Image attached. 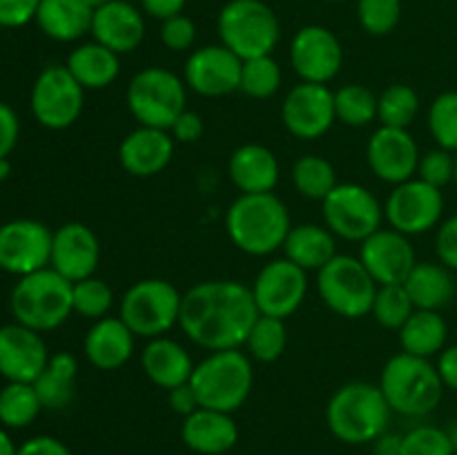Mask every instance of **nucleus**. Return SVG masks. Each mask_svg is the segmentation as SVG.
I'll use <instances>...</instances> for the list:
<instances>
[{"instance_id":"obj_30","label":"nucleus","mask_w":457,"mask_h":455,"mask_svg":"<svg viewBox=\"0 0 457 455\" xmlns=\"http://www.w3.org/2000/svg\"><path fill=\"white\" fill-rule=\"evenodd\" d=\"M65 67L79 80L85 92L87 89H105L119 79L120 56L107 49L105 45L92 40V43H83L71 49Z\"/></svg>"},{"instance_id":"obj_10","label":"nucleus","mask_w":457,"mask_h":455,"mask_svg":"<svg viewBox=\"0 0 457 455\" xmlns=\"http://www.w3.org/2000/svg\"><path fill=\"white\" fill-rule=\"evenodd\" d=\"M378 288L379 285L375 284L360 257L353 254L337 252L317 272V290L321 302L344 319H361L370 315Z\"/></svg>"},{"instance_id":"obj_18","label":"nucleus","mask_w":457,"mask_h":455,"mask_svg":"<svg viewBox=\"0 0 457 455\" xmlns=\"http://www.w3.org/2000/svg\"><path fill=\"white\" fill-rule=\"evenodd\" d=\"M244 61L226 45H205L187 56L183 80L195 94L205 98H221L239 92Z\"/></svg>"},{"instance_id":"obj_28","label":"nucleus","mask_w":457,"mask_h":455,"mask_svg":"<svg viewBox=\"0 0 457 455\" xmlns=\"http://www.w3.org/2000/svg\"><path fill=\"white\" fill-rule=\"evenodd\" d=\"M141 366L154 386L172 391V388L190 382L196 364L192 361L190 352L177 339H170L163 335V337L147 339L141 352Z\"/></svg>"},{"instance_id":"obj_24","label":"nucleus","mask_w":457,"mask_h":455,"mask_svg":"<svg viewBox=\"0 0 457 455\" xmlns=\"http://www.w3.org/2000/svg\"><path fill=\"white\" fill-rule=\"evenodd\" d=\"M94 40L105 45L107 49L120 54H129L138 49L145 38V18L141 9L134 7L128 0H112L103 7L94 9L92 31Z\"/></svg>"},{"instance_id":"obj_14","label":"nucleus","mask_w":457,"mask_h":455,"mask_svg":"<svg viewBox=\"0 0 457 455\" xmlns=\"http://www.w3.org/2000/svg\"><path fill=\"white\" fill-rule=\"evenodd\" d=\"M54 232L36 219H13L0 226V270L25 277L49 268Z\"/></svg>"},{"instance_id":"obj_32","label":"nucleus","mask_w":457,"mask_h":455,"mask_svg":"<svg viewBox=\"0 0 457 455\" xmlns=\"http://www.w3.org/2000/svg\"><path fill=\"white\" fill-rule=\"evenodd\" d=\"M404 288L418 310H437L449 306L455 297V281L445 263L418 261L406 277Z\"/></svg>"},{"instance_id":"obj_58","label":"nucleus","mask_w":457,"mask_h":455,"mask_svg":"<svg viewBox=\"0 0 457 455\" xmlns=\"http://www.w3.org/2000/svg\"><path fill=\"white\" fill-rule=\"evenodd\" d=\"M9 172H12V163H9V159H0V181H4V178L9 177Z\"/></svg>"},{"instance_id":"obj_54","label":"nucleus","mask_w":457,"mask_h":455,"mask_svg":"<svg viewBox=\"0 0 457 455\" xmlns=\"http://www.w3.org/2000/svg\"><path fill=\"white\" fill-rule=\"evenodd\" d=\"M187 0H141V7L147 16L156 18V21H168V18L183 13Z\"/></svg>"},{"instance_id":"obj_25","label":"nucleus","mask_w":457,"mask_h":455,"mask_svg":"<svg viewBox=\"0 0 457 455\" xmlns=\"http://www.w3.org/2000/svg\"><path fill=\"white\" fill-rule=\"evenodd\" d=\"M181 440L192 453L223 455L239 442V426L232 413L212 409H199L183 418Z\"/></svg>"},{"instance_id":"obj_39","label":"nucleus","mask_w":457,"mask_h":455,"mask_svg":"<svg viewBox=\"0 0 457 455\" xmlns=\"http://www.w3.org/2000/svg\"><path fill=\"white\" fill-rule=\"evenodd\" d=\"M420 112V96L411 85L395 83L378 96V120L384 128L409 129Z\"/></svg>"},{"instance_id":"obj_27","label":"nucleus","mask_w":457,"mask_h":455,"mask_svg":"<svg viewBox=\"0 0 457 455\" xmlns=\"http://www.w3.org/2000/svg\"><path fill=\"white\" fill-rule=\"evenodd\" d=\"M228 174L241 194L272 192L279 183V161L275 152L259 143H245L232 152Z\"/></svg>"},{"instance_id":"obj_53","label":"nucleus","mask_w":457,"mask_h":455,"mask_svg":"<svg viewBox=\"0 0 457 455\" xmlns=\"http://www.w3.org/2000/svg\"><path fill=\"white\" fill-rule=\"evenodd\" d=\"M168 404L174 413L183 415V418H187V415L199 409V400H196L195 388L190 386V382L168 391Z\"/></svg>"},{"instance_id":"obj_47","label":"nucleus","mask_w":457,"mask_h":455,"mask_svg":"<svg viewBox=\"0 0 457 455\" xmlns=\"http://www.w3.org/2000/svg\"><path fill=\"white\" fill-rule=\"evenodd\" d=\"M196 40V25L190 16L186 13H177V16L168 18L161 25V43L170 49V52H187L192 49Z\"/></svg>"},{"instance_id":"obj_31","label":"nucleus","mask_w":457,"mask_h":455,"mask_svg":"<svg viewBox=\"0 0 457 455\" xmlns=\"http://www.w3.org/2000/svg\"><path fill=\"white\" fill-rule=\"evenodd\" d=\"M335 254H337V236L326 226H317V223L293 226L284 241V257L306 272H320Z\"/></svg>"},{"instance_id":"obj_55","label":"nucleus","mask_w":457,"mask_h":455,"mask_svg":"<svg viewBox=\"0 0 457 455\" xmlns=\"http://www.w3.org/2000/svg\"><path fill=\"white\" fill-rule=\"evenodd\" d=\"M437 373H440L445 388L457 393V343L455 346L445 348V351L437 355Z\"/></svg>"},{"instance_id":"obj_38","label":"nucleus","mask_w":457,"mask_h":455,"mask_svg":"<svg viewBox=\"0 0 457 455\" xmlns=\"http://www.w3.org/2000/svg\"><path fill=\"white\" fill-rule=\"evenodd\" d=\"M288 343V328H286V319L279 317L259 315L257 321L250 328L248 339L244 346L248 348L250 360H257L262 364H272L279 360Z\"/></svg>"},{"instance_id":"obj_61","label":"nucleus","mask_w":457,"mask_h":455,"mask_svg":"<svg viewBox=\"0 0 457 455\" xmlns=\"http://www.w3.org/2000/svg\"><path fill=\"white\" fill-rule=\"evenodd\" d=\"M455 186H457V152H455Z\"/></svg>"},{"instance_id":"obj_46","label":"nucleus","mask_w":457,"mask_h":455,"mask_svg":"<svg viewBox=\"0 0 457 455\" xmlns=\"http://www.w3.org/2000/svg\"><path fill=\"white\" fill-rule=\"evenodd\" d=\"M415 177L442 190V187L455 181V154L449 150H442V147L427 152V154L420 156Z\"/></svg>"},{"instance_id":"obj_48","label":"nucleus","mask_w":457,"mask_h":455,"mask_svg":"<svg viewBox=\"0 0 457 455\" xmlns=\"http://www.w3.org/2000/svg\"><path fill=\"white\" fill-rule=\"evenodd\" d=\"M40 0H0V27H25L27 22L36 21V12Z\"/></svg>"},{"instance_id":"obj_15","label":"nucleus","mask_w":457,"mask_h":455,"mask_svg":"<svg viewBox=\"0 0 457 455\" xmlns=\"http://www.w3.org/2000/svg\"><path fill=\"white\" fill-rule=\"evenodd\" d=\"M259 315L288 319L302 308L308 293V272L290 259H275L259 270L250 285Z\"/></svg>"},{"instance_id":"obj_41","label":"nucleus","mask_w":457,"mask_h":455,"mask_svg":"<svg viewBox=\"0 0 457 455\" xmlns=\"http://www.w3.org/2000/svg\"><path fill=\"white\" fill-rule=\"evenodd\" d=\"M415 306L411 302L409 293H406L404 284L395 285H379L378 294H375L373 308L370 315L375 317L382 328L388 330H400L406 324L411 315H413Z\"/></svg>"},{"instance_id":"obj_40","label":"nucleus","mask_w":457,"mask_h":455,"mask_svg":"<svg viewBox=\"0 0 457 455\" xmlns=\"http://www.w3.org/2000/svg\"><path fill=\"white\" fill-rule=\"evenodd\" d=\"M281 80H284V74H281V67L275 58H248V61H244V67H241L239 92L262 101V98H270L279 92Z\"/></svg>"},{"instance_id":"obj_33","label":"nucleus","mask_w":457,"mask_h":455,"mask_svg":"<svg viewBox=\"0 0 457 455\" xmlns=\"http://www.w3.org/2000/svg\"><path fill=\"white\" fill-rule=\"evenodd\" d=\"M79 361L71 352L58 351L49 357L47 366L34 382L45 410H62L74 401Z\"/></svg>"},{"instance_id":"obj_45","label":"nucleus","mask_w":457,"mask_h":455,"mask_svg":"<svg viewBox=\"0 0 457 455\" xmlns=\"http://www.w3.org/2000/svg\"><path fill=\"white\" fill-rule=\"evenodd\" d=\"M402 455H455V449L446 428L422 424L402 435Z\"/></svg>"},{"instance_id":"obj_4","label":"nucleus","mask_w":457,"mask_h":455,"mask_svg":"<svg viewBox=\"0 0 457 455\" xmlns=\"http://www.w3.org/2000/svg\"><path fill=\"white\" fill-rule=\"evenodd\" d=\"M378 386L382 388L393 413L406 418H424L433 413L445 395V382L437 366L427 357H415L404 351L384 364Z\"/></svg>"},{"instance_id":"obj_19","label":"nucleus","mask_w":457,"mask_h":455,"mask_svg":"<svg viewBox=\"0 0 457 455\" xmlns=\"http://www.w3.org/2000/svg\"><path fill=\"white\" fill-rule=\"evenodd\" d=\"M420 156H422L420 147L409 129L379 125L366 145L369 168L379 181L391 183V186H400L415 177Z\"/></svg>"},{"instance_id":"obj_8","label":"nucleus","mask_w":457,"mask_h":455,"mask_svg":"<svg viewBox=\"0 0 457 455\" xmlns=\"http://www.w3.org/2000/svg\"><path fill=\"white\" fill-rule=\"evenodd\" d=\"M125 98L138 125L170 129L186 112L187 85L165 67H145L129 80Z\"/></svg>"},{"instance_id":"obj_21","label":"nucleus","mask_w":457,"mask_h":455,"mask_svg":"<svg viewBox=\"0 0 457 455\" xmlns=\"http://www.w3.org/2000/svg\"><path fill=\"white\" fill-rule=\"evenodd\" d=\"M49 351L40 333L27 326H0V375L7 382L34 384L49 361Z\"/></svg>"},{"instance_id":"obj_6","label":"nucleus","mask_w":457,"mask_h":455,"mask_svg":"<svg viewBox=\"0 0 457 455\" xmlns=\"http://www.w3.org/2000/svg\"><path fill=\"white\" fill-rule=\"evenodd\" d=\"M9 308L18 324L36 333L56 330L74 312L71 281L58 275L52 266L18 277L9 297Z\"/></svg>"},{"instance_id":"obj_42","label":"nucleus","mask_w":457,"mask_h":455,"mask_svg":"<svg viewBox=\"0 0 457 455\" xmlns=\"http://www.w3.org/2000/svg\"><path fill=\"white\" fill-rule=\"evenodd\" d=\"M71 303H74L76 315L96 321L107 317L112 303H114V293L107 281L98 279V277H87V279L71 284Z\"/></svg>"},{"instance_id":"obj_49","label":"nucleus","mask_w":457,"mask_h":455,"mask_svg":"<svg viewBox=\"0 0 457 455\" xmlns=\"http://www.w3.org/2000/svg\"><path fill=\"white\" fill-rule=\"evenodd\" d=\"M436 252L440 263H445L449 270L457 272V214L437 226Z\"/></svg>"},{"instance_id":"obj_35","label":"nucleus","mask_w":457,"mask_h":455,"mask_svg":"<svg viewBox=\"0 0 457 455\" xmlns=\"http://www.w3.org/2000/svg\"><path fill=\"white\" fill-rule=\"evenodd\" d=\"M290 177H293L295 190L312 201H324L339 183L333 163L317 154H306L295 161Z\"/></svg>"},{"instance_id":"obj_44","label":"nucleus","mask_w":457,"mask_h":455,"mask_svg":"<svg viewBox=\"0 0 457 455\" xmlns=\"http://www.w3.org/2000/svg\"><path fill=\"white\" fill-rule=\"evenodd\" d=\"M357 18L366 34L386 36L402 18V0H357Z\"/></svg>"},{"instance_id":"obj_1","label":"nucleus","mask_w":457,"mask_h":455,"mask_svg":"<svg viewBox=\"0 0 457 455\" xmlns=\"http://www.w3.org/2000/svg\"><path fill=\"white\" fill-rule=\"evenodd\" d=\"M259 310L253 290L237 279L201 281L183 293L179 326L205 351L241 348Z\"/></svg>"},{"instance_id":"obj_60","label":"nucleus","mask_w":457,"mask_h":455,"mask_svg":"<svg viewBox=\"0 0 457 455\" xmlns=\"http://www.w3.org/2000/svg\"><path fill=\"white\" fill-rule=\"evenodd\" d=\"M85 3H87L92 9H98V7H103V4L112 3V0H85Z\"/></svg>"},{"instance_id":"obj_22","label":"nucleus","mask_w":457,"mask_h":455,"mask_svg":"<svg viewBox=\"0 0 457 455\" xmlns=\"http://www.w3.org/2000/svg\"><path fill=\"white\" fill-rule=\"evenodd\" d=\"M98 261H101V244L92 228L80 221H70L54 230L49 266L58 275L74 284L94 277Z\"/></svg>"},{"instance_id":"obj_13","label":"nucleus","mask_w":457,"mask_h":455,"mask_svg":"<svg viewBox=\"0 0 457 455\" xmlns=\"http://www.w3.org/2000/svg\"><path fill=\"white\" fill-rule=\"evenodd\" d=\"M445 214V194L440 187L428 186L422 178L413 177L409 181L393 186L386 203L384 219L388 228L406 236L424 235L440 226Z\"/></svg>"},{"instance_id":"obj_2","label":"nucleus","mask_w":457,"mask_h":455,"mask_svg":"<svg viewBox=\"0 0 457 455\" xmlns=\"http://www.w3.org/2000/svg\"><path fill=\"white\" fill-rule=\"evenodd\" d=\"M290 212L275 192L239 194L226 212V232L232 244L245 254L266 257L284 248Z\"/></svg>"},{"instance_id":"obj_20","label":"nucleus","mask_w":457,"mask_h":455,"mask_svg":"<svg viewBox=\"0 0 457 455\" xmlns=\"http://www.w3.org/2000/svg\"><path fill=\"white\" fill-rule=\"evenodd\" d=\"M357 257L378 285L404 284L418 263L409 236L393 228H379L369 239L361 241Z\"/></svg>"},{"instance_id":"obj_37","label":"nucleus","mask_w":457,"mask_h":455,"mask_svg":"<svg viewBox=\"0 0 457 455\" xmlns=\"http://www.w3.org/2000/svg\"><path fill=\"white\" fill-rule=\"evenodd\" d=\"M335 116L348 128H366L378 119V94L361 83H348L335 92Z\"/></svg>"},{"instance_id":"obj_23","label":"nucleus","mask_w":457,"mask_h":455,"mask_svg":"<svg viewBox=\"0 0 457 455\" xmlns=\"http://www.w3.org/2000/svg\"><path fill=\"white\" fill-rule=\"evenodd\" d=\"M177 141L168 129L138 125L119 145V161L132 177L150 178L163 172L174 156Z\"/></svg>"},{"instance_id":"obj_7","label":"nucleus","mask_w":457,"mask_h":455,"mask_svg":"<svg viewBox=\"0 0 457 455\" xmlns=\"http://www.w3.org/2000/svg\"><path fill=\"white\" fill-rule=\"evenodd\" d=\"M219 38L241 61L272 56L279 45V18L263 0H230L223 4L217 21Z\"/></svg>"},{"instance_id":"obj_12","label":"nucleus","mask_w":457,"mask_h":455,"mask_svg":"<svg viewBox=\"0 0 457 455\" xmlns=\"http://www.w3.org/2000/svg\"><path fill=\"white\" fill-rule=\"evenodd\" d=\"M29 103L31 114L43 128L67 129L83 112L85 89L65 65H49L34 80Z\"/></svg>"},{"instance_id":"obj_16","label":"nucleus","mask_w":457,"mask_h":455,"mask_svg":"<svg viewBox=\"0 0 457 455\" xmlns=\"http://www.w3.org/2000/svg\"><path fill=\"white\" fill-rule=\"evenodd\" d=\"M281 120L295 138L315 141L324 136L337 120L335 92L328 85L302 80L286 94L284 105H281Z\"/></svg>"},{"instance_id":"obj_59","label":"nucleus","mask_w":457,"mask_h":455,"mask_svg":"<svg viewBox=\"0 0 457 455\" xmlns=\"http://www.w3.org/2000/svg\"><path fill=\"white\" fill-rule=\"evenodd\" d=\"M446 433H449L451 444H453V449H455V453H457V422H453V426H451V428H446Z\"/></svg>"},{"instance_id":"obj_9","label":"nucleus","mask_w":457,"mask_h":455,"mask_svg":"<svg viewBox=\"0 0 457 455\" xmlns=\"http://www.w3.org/2000/svg\"><path fill=\"white\" fill-rule=\"evenodd\" d=\"M183 294L168 279H141L125 290L119 317L137 337L154 339L179 324Z\"/></svg>"},{"instance_id":"obj_57","label":"nucleus","mask_w":457,"mask_h":455,"mask_svg":"<svg viewBox=\"0 0 457 455\" xmlns=\"http://www.w3.org/2000/svg\"><path fill=\"white\" fill-rule=\"evenodd\" d=\"M18 453V446L13 444L12 435L0 426V455H16Z\"/></svg>"},{"instance_id":"obj_62","label":"nucleus","mask_w":457,"mask_h":455,"mask_svg":"<svg viewBox=\"0 0 457 455\" xmlns=\"http://www.w3.org/2000/svg\"><path fill=\"white\" fill-rule=\"evenodd\" d=\"M330 3H346V0H330Z\"/></svg>"},{"instance_id":"obj_51","label":"nucleus","mask_w":457,"mask_h":455,"mask_svg":"<svg viewBox=\"0 0 457 455\" xmlns=\"http://www.w3.org/2000/svg\"><path fill=\"white\" fill-rule=\"evenodd\" d=\"M168 132L172 134L174 141L186 143L187 145V143L201 141V136H204L205 132V125H204V119H201V114L186 110L177 120H174V125L168 129Z\"/></svg>"},{"instance_id":"obj_5","label":"nucleus","mask_w":457,"mask_h":455,"mask_svg":"<svg viewBox=\"0 0 457 455\" xmlns=\"http://www.w3.org/2000/svg\"><path fill=\"white\" fill-rule=\"evenodd\" d=\"M253 382V361L241 348L212 351L195 366L190 377L199 406L223 413H235L248 401Z\"/></svg>"},{"instance_id":"obj_3","label":"nucleus","mask_w":457,"mask_h":455,"mask_svg":"<svg viewBox=\"0 0 457 455\" xmlns=\"http://www.w3.org/2000/svg\"><path fill=\"white\" fill-rule=\"evenodd\" d=\"M391 406L382 388L370 382H348L326 404L328 431L344 444H373L391 424Z\"/></svg>"},{"instance_id":"obj_17","label":"nucleus","mask_w":457,"mask_h":455,"mask_svg":"<svg viewBox=\"0 0 457 455\" xmlns=\"http://www.w3.org/2000/svg\"><path fill=\"white\" fill-rule=\"evenodd\" d=\"M342 62V43L328 27L306 25L290 40V65L303 83L328 85L339 74Z\"/></svg>"},{"instance_id":"obj_52","label":"nucleus","mask_w":457,"mask_h":455,"mask_svg":"<svg viewBox=\"0 0 457 455\" xmlns=\"http://www.w3.org/2000/svg\"><path fill=\"white\" fill-rule=\"evenodd\" d=\"M16 455H74L70 446L62 444L61 440L52 435H36L29 437L25 444L18 446Z\"/></svg>"},{"instance_id":"obj_29","label":"nucleus","mask_w":457,"mask_h":455,"mask_svg":"<svg viewBox=\"0 0 457 455\" xmlns=\"http://www.w3.org/2000/svg\"><path fill=\"white\" fill-rule=\"evenodd\" d=\"M94 9L85 0H40L36 25L56 43H74L92 31Z\"/></svg>"},{"instance_id":"obj_50","label":"nucleus","mask_w":457,"mask_h":455,"mask_svg":"<svg viewBox=\"0 0 457 455\" xmlns=\"http://www.w3.org/2000/svg\"><path fill=\"white\" fill-rule=\"evenodd\" d=\"M21 134V120L12 105L0 101V159H7L18 143Z\"/></svg>"},{"instance_id":"obj_56","label":"nucleus","mask_w":457,"mask_h":455,"mask_svg":"<svg viewBox=\"0 0 457 455\" xmlns=\"http://www.w3.org/2000/svg\"><path fill=\"white\" fill-rule=\"evenodd\" d=\"M373 455H402V435L397 433H382L373 442Z\"/></svg>"},{"instance_id":"obj_34","label":"nucleus","mask_w":457,"mask_h":455,"mask_svg":"<svg viewBox=\"0 0 457 455\" xmlns=\"http://www.w3.org/2000/svg\"><path fill=\"white\" fill-rule=\"evenodd\" d=\"M397 333H400L402 351L431 360L446 348L449 326L437 310H418L415 308L413 315L406 319V324Z\"/></svg>"},{"instance_id":"obj_36","label":"nucleus","mask_w":457,"mask_h":455,"mask_svg":"<svg viewBox=\"0 0 457 455\" xmlns=\"http://www.w3.org/2000/svg\"><path fill=\"white\" fill-rule=\"evenodd\" d=\"M43 404L38 400L34 384L7 382L0 391V424L4 428H25L34 424Z\"/></svg>"},{"instance_id":"obj_26","label":"nucleus","mask_w":457,"mask_h":455,"mask_svg":"<svg viewBox=\"0 0 457 455\" xmlns=\"http://www.w3.org/2000/svg\"><path fill=\"white\" fill-rule=\"evenodd\" d=\"M137 335L120 317H103L85 333L83 352L89 364L98 370H116L128 364L134 355Z\"/></svg>"},{"instance_id":"obj_11","label":"nucleus","mask_w":457,"mask_h":455,"mask_svg":"<svg viewBox=\"0 0 457 455\" xmlns=\"http://www.w3.org/2000/svg\"><path fill=\"white\" fill-rule=\"evenodd\" d=\"M324 226L337 239L364 241L382 228L384 205L360 183H337L321 201Z\"/></svg>"},{"instance_id":"obj_43","label":"nucleus","mask_w":457,"mask_h":455,"mask_svg":"<svg viewBox=\"0 0 457 455\" xmlns=\"http://www.w3.org/2000/svg\"><path fill=\"white\" fill-rule=\"evenodd\" d=\"M428 129L437 147L457 152V92H442L428 107Z\"/></svg>"}]
</instances>
